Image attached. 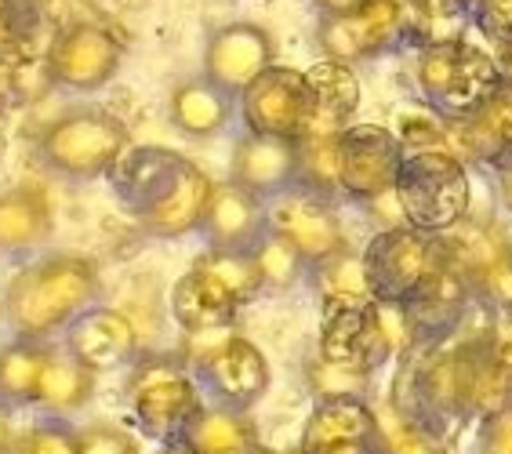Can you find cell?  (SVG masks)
Segmentation results:
<instances>
[{"instance_id":"1","label":"cell","mask_w":512,"mask_h":454,"mask_svg":"<svg viewBox=\"0 0 512 454\" xmlns=\"http://www.w3.org/2000/svg\"><path fill=\"white\" fill-rule=\"evenodd\" d=\"M109 178L124 211L157 240H178L200 229L215 186L204 168L164 146H131Z\"/></svg>"},{"instance_id":"2","label":"cell","mask_w":512,"mask_h":454,"mask_svg":"<svg viewBox=\"0 0 512 454\" xmlns=\"http://www.w3.org/2000/svg\"><path fill=\"white\" fill-rule=\"evenodd\" d=\"M99 266L84 255H44L22 266L4 291V320L15 338L51 342L99 298Z\"/></svg>"},{"instance_id":"3","label":"cell","mask_w":512,"mask_h":454,"mask_svg":"<svg viewBox=\"0 0 512 454\" xmlns=\"http://www.w3.org/2000/svg\"><path fill=\"white\" fill-rule=\"evenodd\" d=\"M396 200L404 222L422 233H444L462 222L473 204V189L465 175V160L451 149H404V164L396 175Z\"/></svg>"},{"instance_id":"4","label":"cell","mask_w":512,"mask_h":454,"mask_svg":"<svg viewBox=\"0 0 512 454\" xmlns=\"http://www.w3.org/2000/svg\"><path fill=\"white\" fill-rule=\"evenodd\" d=\"M131 149L124 120L109 109H69L40 135V160L55 175L73 182H91L117 168V160Z\"/></svg>"},{"instance_id":"5","label":"cell","mask_w":512,"mask_h":454,"mask_svg":"<svg viewBox=\"0 0 512 454\" xmlns=\"http://www.w3.org/2000/svg\"><path fill=\"white\" fill-rule=\"evenodd\" d=\"M128 404L142 433L153 440H175V436H186L189 422L204 411V396L186 360L149 356V360H138L131 371Z\"/></svg>"},{"instance_id":"6","label":"cell","mask_w":512,"mask_h":454,"mask_svg":"<svg viewBox=\"0 0 512 454\" xmlns=\"http://www.w3.org/2000/svg\"><path fill=\"white\" fill-rule=\"evenodd\" d=\"M193 338V364L197 378L215 393L218 404L247 411L255 407L269 389V360L251 338L226 331H204Z\"/></svg>"},{"instance_id":"7","label":"cell","mask_w":512,"mask_h":454,"mask_svg":"<svg viewBox=\"0 0 512 454\" xmlns=\"http://www.w3.org/2000/svg\"><path fill=\"white\" fill-rule=\"evenodd\" d=\"M444 262L436 233H422L414 226H385L364 251L371 295L382 302H411L418 287L433 277Z\"/></svg>"},{"instance_id":"8","label":"cell","mask_w":512,"mask_h":454,"mask_svg":"<svg viewBox=\"0 0 512 454\" xmlns=\"http://www.w3.org/2000/svg\"><path fill=\"white\" fill-rule=\"evenodd\" d=\"M120 62H124V48L106 26L73 22L51 40L44 70L55 88L88 95V91L106 88L109 80L117 77Z\"/></svg>"},{"instance_id":"9","label":"cell","mask_w":512,"mask_h":454,"mask_svg":"<svg viewBox=\"0 0 512 454\" xmlns=\"http://www.w3.org/2000/svg\"><path fill=\"white\" fill-rule=\"evenodd\" d=\"M309 77L291 66H269L258 73L240 95V113H244L247 131L258 135H276V139H302L309 120Z\"/></svg>"},{"instance_id":"10","label":"cell","mask_w":512,"mask_h":454,"mask_svg":"<svg viewBox=\"0 0 512 454\" xmlns=\"http://www.w3.org/2000/svg\"><path fill=\"white\" fill-rule=\"evenodd\" d=\"M342 149V193L356 200H375L396 189L404 164V142L382 124H349L338 135Z\"/></svg>"},{"instance_id":"11","label":"cell","mask_w":512,"mask_h":454,"mask_svg":"<svg viewBox=\"0 0 512 454\" xmlns=\"http://www.w3.org/2000/svg\"><path fill=\"white\" fill-rule=\"evenodd\" d=\"M320 356L327 364L371 367L385 360L382 327H378V298H324L320 324Z\"/></svg>"},{"instance_id":"12","label":"cell","mask_w":512,"mask_h":454,"mask_svg":"<svg viewBox=\"0 0 512 454\" xmlns=\"http://www.w3.org/2000/svg\"><path fill=\"white\" fill-rule=\"evenodd\" d=\"M269 229L284 233L309 266H320L324 258L345 251V229L338 222L335 208L313 189H284L269 208Z\"/></svg>"},{"instance_id":"13","label":"cell","mask_w":512,"mask_h":454,"mask_svg":"<svg viewBox=\"0 0 512 454\" xmlns=\"http://www.w3.org/2000/svg\"><path fill=\"white\" fill-rule=\"evenodd\" d=\"M447 149L465 164L505 171L512 168V88H498L469 117L444 120Z\"/></svg>"},{"instance_id":"14","label":"cell","mask_w":512,"mask_h":454,"mask_svg":"<svg viewBox=\"0 0 512 454\" xmlns=\"http://www.w3.org/2000/svg\"><path fill=\"white\" fill-rule=\"evenodd\" d=\"M276 62L273 37L258 22H226L207 37L204 48V77H211L218 88H226L233 99L244 95V88L258 73H266Z\"/></svg>"},{"instance_id":"15","label":"cell","mask_w":512,"mask_h":454,"mask_svg":"<svg viewBox=\"0 0 512 454\" xmlns=\"http://www.w3.org/2000/svg\"><path fill=\"white\" fill-rule=\"evenodd\" d=\"M62 349L77 356L91 371H113L135 360L138 327L128 313L113 306H88L62 331Z\"/></svg>"},{"instance_id":"16","label":"cell","mask_w":512,"mask_h":454,"mask_svg":"<svg viewBox=\"0 0 512 454\" xmlns=\"http://www.w3.org/2000/svg\"><path fill=\"white\" fill-rule=\"evenodd\" d=\"M473 298H476L473 280L444 258L433 277L418 287V295H414L411 302H404L407 313H411L414 342L436 346V342H444L447 335H454V327L462 324V316L469 313Z\"/></svg>"},{"instance_id":"17","label":"cell","mask_w":512,"mask_h":454,"mask_svg":"<svg viewBox=\"0 0 512 454\" xmlns=\"http://www.w3.org/2000/svg\"><path fill=\"white\" fill-rule=\"evenodd\" d=\"M269 226V211L258 193L244 189L240 182L226 178L211 186L200 233L207 237V247H251Z\"/></svg>"},{"instance_id":"18","label":"cell","mask_w":512,"mask_h":454,"mask_svg":"<svg viewBox=\"0 0 512 454\" xmlns=\"http://www.w3.org/2000/svg\"><path fill=\"white\" fill-rule=\"evenodd\" d=\"M298 175V142L295 139H276V135H258L247 131L244 139L233 149V164L229 178L240 182L244 189L258 197H280L284 189L295 186Z\"/></svg>"},{"instance_id":"19","label":"cell","mask_w":512,"mask_h":454,"mask_svg":"<svg viewBox=\"0 0 512 454\" xmlns=\"http://www.w3.org/2000/svg\"><path fill=\"white\" fill-rule=\"evenodd\" d=\"M306 77L313 106H309L302 139H309V135H342L353 120L356 106H360V80H356L353 66L324 59L316 62L313 70H306Z\"/></svg>"},{"instance_id":"20","label":"cell","mask_w":512,"mask_h":454,"mask_svg":"<svg viewBox=\"0 0 512 454\" xmlns=\"http://www.w3.org/2000/svg\"><path fill=\"white\" fill-rule=\"evenodd\" d=\"M55 233V208L44 189L15 186L0 193V255L19 258L48 244Z\"/></svg>"},{"instance_id":"21","label":"cell","mask_w":512,"mask_h":454,"mask_svg":"<svg viewBox=\"0 0 512 454\" xmlns=\"http://www.w3.org/2000/svg\"><path fill=\"white\" fill-rule=\"evenodd\" d=\"M502 88V66L498 55L480 44L458 40V59H454V73L447 80V91L440 95V102L433 106V113H440L444 120L451 117H469L476 106L491 99L494 91Z\"/></svg>"},{"instance_id":"22","label":"cell","mask_w":512,"mask_h":454,"mask_svg":"<svg viewBox=\"0 0 512 454\" xmlns=\"http://www.w3.org/2000/svg\"><path fill=\"white\" fill-rule=\"evenodd\" d=\"M375 436L378 418L360 396H331L313 407L302 433V451L316 454L335 444H371Z\"/></svg>"},{"instance_id":"23","label":"cell","mask_w":512,"mask_h":454,"mask_svg":"<svg viewBox=\"0 0 512 454\" xmlns=\"http://www.w3.org/2000/svg\"><path fill=\"white\" fill-rule=\"evenodd\" d=\"M237 302L215 284V280L200 273L197 266L182 273L171 287V316L186 335H204V331H226L237 316Z\"/></svg>"},{"instance_id":"24","label":"cell","mask_w":512,"mask_h":454,"mask_svg":"<svg viewBox=\"0 0 512 454\" xmlns=\"http://www.w3.org/2000/svg\"><path fill=\"white\" fill-rule=\"evenodd\" d=\"M168 117L186 139H215L233 117V95L211 77H189L171 91Z\"/></svg>"},{"instance_id":"25","label":"cell","mask_w":512,"mask_h":454,"mask_svg":"<svg viewBox=\"0 0 512 454\" xmlns=\"http://www.w3.org/2000/svg\"><path fill=\"white\" fill-rule=\"evenodd\" d=\"M95 382L99 371H91L88 364H80L69 349H51L48 367L40 375L37 389V411L48 418H69L84 411L95 396Z\"/></svg>"},{"instance_id":"26","label":"cell","mask_w":512,"mask_h":454,"mask_svg":"<svg viewBox=\"0 0 512 454\" xmlns=\"http://www.w3.org/2000/svg\"><path fill=\"white\" fill-rule=\"evenodd\" d=\"M51 342H37V338H15L8 346H0V400L11 411H26L37 407V389L40 375L48 367Z\"/></svg>"},{"instance_id":"27","label":"cell","mask_w":512,"mask_h":454,"mask_svg":"<svg viewBox=\"0 0 512 454\" xmlns=\"http://www.w3.org/2000/svg\"><path fill=\"white\" fill-rule=\"evenodd\" d=\"M186 440L197 447L200 454H255L258 433L251 418H244V411L237 407H204L186 429Z\"/></svg>"},{"instance_id":"28","label":"cell","mask_w":512,"mask_h":454,"mask_svg":"<svg viewBox=\"0 0 512 454\" xmlns=\"http://www.w3.org/2000/svg\"><path fill=\"white\" fill-rule=\"evenodd\" d=\"M407 4V40L418 48L462 40L473 22V0H404Z\"/></svg>"},{"instance_id":"29","label":"cell","mask_w":512,"mask_h":454,"mask_svg":"<svg viewBox=\"0 0 512 454\" xmlns=\"http://www.w3.org/2000/svg\"><path fill=\"white\" fill-rule=\"evenodd\" d=\"M193 266L215 280L237 306H247L251 298L266 291V287H262V277H258L251 247H207Z\"/></svg>"},{"instance_id":"30","label":"cell","mask_w":512,"mask_h":454,"mask_svg":"<svg viewBox=\"0 0 512 454\" xmlns=\"http://www.w3.org/2000/svg\"><path fill=\"white\" fill-rule=\"evenodd\" d=\"M295 186L331 197L342 189V149L338 135H309L298 139V175Z\"/></svg>"},{"instance_id":"31","label":"cell","mask_w":512,"mask_h":454,"mask_svg":"<svg viewBox=\"0 0 512 454\" xmlns=\"http://www.w3.org/2000/svg\"><path fill=\"white\" fill-rule=\"evenodd\" d=\"M251 255H255L258 277H262V287L266 291H291L298 280L306 277V258L298 255V247L276 233V229L266 226V233L251 244Z\"/></svg>"},{"instance_id":"32","label":"cell","mask_w":512,"mask_h":454,"mask_svg":"<svg viewBox=\"0 0 512 454\" xmlns=\"http://www.w3.org/2000/svg\"><path fill=\"white\" fill-rule=\"evenodd\" d=\"M360 30H364L367 59H378L400 40H407V4L404 0H364L353 11Z\"/></svg>"},{"instance_id":"33","label":"cell","mask_w":512,"mask_h":454,"mask_svg":"<svg viewBox=\"0 0 512 454\" xmlns=\"http://www.w3.org/2000/svg\"><path fill=\"white\" fill-rule=\"evenodd\" d=\"M316 269V287L320 298H371V280H367L364 255H353L349 247L338 255L324 258Z\"/></svg>"},{"instance_id":"34","label":"cell","mask_w":512,"mask_h":454,"mask_svg":"<svg viewBox=\"0 0 512 454\" xmlns=\"http://www.w3.org/2000/svg\"><path fill=\"white\" fill-rule=\"evenodd\" d=\"M502 407H512V364L498 360L491 353V346L483 349L480 367H476V382H473V400H469V415H494Z\"/></svg>"},{"instance_id":"35","label":"cell","mask_w":512,"mask_h":454,"mask_svg":"<svg viewBox=\"0 0 512 454\" xmlns=\"http://www.w3.org/2000/svg\"><path fill=\"white\" fill-rule=\"evenodd\" d=\"M316 44L324 51V59L349 62V66L367 59L364 30H360L356 15H320V22H316Z\"/></svg>"},{"instance_id":"36","label":"cell","mask_w":512,"mask_h":454,"mask_svg":"<svg viewBox=\"0 0 512 454\" xmlns=\"http://www.w3.org/2000/svg\"><path fill=\"white\" fill-rule=\"evenodd\" d=\"M378 436L389 454H451L444 436H436L429 425L414 422V418L393 415L385 425H378Z\"/></svg>"},{"instance_id":"37","label":"cell","mask_w":512,"mask_h":454,"mask_svg":"<svg viewBox=\"0 0 512 454\" xmlns=\"http://www.w3.org/2000/svg\"><path fill=\"white\" fill-rule=\"evenodd\" d=\"M473 291L498 313H512V244L473 273Z\"/></svg>"},{"instance_id":"38","label":"cell","mask_w":512,"mask_h":454,"mask_svg":"<svg viewBox=\"0 0 512 454\" xmlns=\"http://www.w3.org/2000/svg\"><path fill=\"white\" fill-rule=\"evenodd\" d=\"M11 454H77V429H69L66 418H44L19 436Z\"/></svg>"},{"instance_id":"39","label":"cell","mask_w":512,"mask_h":454,"mask_svg":"<svg viewBox=\"0 0 512 454\" xmlns=\"http://www.w3.org/2000/svg\"><path fill=\"white\" fill-rule=\"evenodd\" d=\"M309 382L316 385L320 400H331V396H360V389H367V382H371V371L367 367L327 364L324 356H320L313 364V371H309Z\"/></svg>"},{"instance_id":"40","label":"cell","mask_w":512,"mask_h":454,"mask_svg":"<svg viewBox=\"0 0 512 454\" xmlns=\"http://www.w3.org/2000/svg\"><path fill=\"white\" fill-rule=\"evenodd\" d=\"M77 454H142V444L120 425L95 422L77 429Z\"/></svg>"},{"instance_id":"41","label":"cell","mask_w":512,"mask_h":454,"mask_svg":"<svg viewBox=\"0 0 512 454\" xmlns=\"http://www.w3.org/2000/svg\"><path fill=\"white\" fill-rule=\"evenodd\" d=\"M473 26L494 48L512 44V0H473Z\"/></svg>"},{"instance_id":"42","label":"cell","mask_w":512,"mask_h":454,"mask_svg":"<svg viewBox=\"0 0 512 454\" xmlns=\"http://www.w3.org/2000/svg\"><path fill=\"white\" fill-rule=\"evenodd\" d=\"M480 454H512V407L483 418Z\"/></svg>"},{"instance_id":"43","label":"cell","mask_w":512,"mask_h":454,"mask_svg":"<svg viewBox=\"0 0 512 454\" xmlns=\"http://www.w3.org/2000/svg\"><path fill=\"white\" fill-rule=\"evenodd\" d=\"M491 353L505 364H512V313H505L498 324H494V335H491Z\"/></svg>"},{"instance_id":"44","label":"cell","mask_w":512,"mask_h":454,"mask_svg":"<svg viewBox=\"0 0 512 454\" xmlns=\"http://www.w3.org/2000/svg\"><path fill=\"white\" fill-rule=\"evenodd\" d=\"M19 444V436H15V422H11V407L0 400V454H11Z\"/></svg>"},{"instance_id":"45","label":"cell","mask_w":512,"mask_h":454,"mask_svg":"<svg viewBox=\"0 0 512 454\" xmlns=\"http://www.w3.org/2000/svg\"><path fill=\"white\" fill-rule=\"evenodd\" d=\"M320 15H353L364 0H313Z\"/></svg>"},{"instance_id":"46","label":"cell","mask_w":512,"mask_h":454,"mask_svg":"<svg viewBox=\"0 0 512 454\" xmlns=\"http://www.w3.org/2000/svg\"><path fill=\"white\" fill-rule=\"evenodd\" d=\"M15 37H19V30H15V19H11V4L0 0V48H8Z\"/></svg>"},{"instance_id":"47","label":"cell","mask_w":512,"mask_h":454,"mask_svg":"<svg viewBox=\"0 0 512 454\" xmlns=\"http://www.w3.org/2000/svg\"><path fill=\"white\" fill-rule=\"evenodd\" d=\"M498 55V66H502V84L512 88V44H502V48H494Z\"/></svg>"},{"instance_id":"48","label":"cell","mask_w":512,"mask_h":454,"mask_svg":"<svg viewBox=\"0 0 512 454\" xmlns=\"http://www.w3.org/2000/svg\"><path fill=\"white\" fill-rule=\"evenodd\" d=\"M157 454H200V451L189 444L186 436H175V440H164V447H160Z\"/></svg>"},{"instance_id":"49","label":"cell","mask_w":512,"mask_h":454,"mask_svg":"<svg viewBox=\"0 0 512 454\" xmlns=\"http://www.w3.org/2000/svg\"><path fill=\"white\" fill-rule=\"evenodd\" d=\"M316 454H371V447L367 444H335V447H324V451Z\"/></svg>"},{"instance_id":"50","label":"cell","mask_w":512,"mask_h":454,"mask_svg":"<svg viewBox=\"0 0 512 454\" xmlns=\"http://www.w3.org/2000/svg\"><path fill=\"white\" fill-rule=\"evenodd\" d=\"M498 182H502V197H505V204L512 208V168L498 171Z\"/></svg>"},{"instance_id":"51","label":"cell","mask_w":512,"mask_h":454,"mask_svg":"<svg viewBox=\"0 0 512 454\" xmlns=\"http://www.w3.org/2000/svg\"><path fill=\"white\" fill-rule=\"evenodd\" d=\"M255 454H276V451H269V447H258V451Z\"/></svg>"},{"instance_id":"52","label":"cell","mask_w":512,"mask_h":454,"mask_svg":"<svg viewBox=\"0 0 512 454\" xmlns=\"http://www.w3.org/2000/svg\"><path fill=\"white\" fill-rule=\"evenodd\" d=\"M298 454H309V451H298Z\"/></svg>"}]
</instances>
